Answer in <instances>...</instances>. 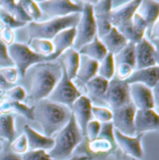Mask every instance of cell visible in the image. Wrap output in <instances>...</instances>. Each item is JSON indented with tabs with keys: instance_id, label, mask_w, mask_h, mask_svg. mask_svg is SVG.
I'll return each mask as SVG.
<instances>
[{
	"instance_id": "f35d334b",
	"label": "cell",
	"mask_w": 159,
	"mask_h": 160,
	"mask_svg": "<svg viewBox=\"0 0 159 160\" xmlns=\"http://www.w3.org/2000/svg\"><path fill=\"white\" fill-rule=\"evenodd\" d=\"M22 160H53L45 150L27 151L21 156Z\"/></svg>"
},
{
	"instance_id": "60d3db41",
	"label": "cell",
	"mask_w": 159,
	"mask_h": 160,
	"mask_svg": "<svg viewBox=\"0 0 159 160\" xmlns=\"http://www.w3.org/2000/svg\"><path fill=\"white\" fill-rule=\"evenodd\" d=\"M0 67L1 68L14 67V64L7 54V46H6L1 40H0Z\"/></svg>"
},
{
	"instance_id": "4fadbf2b",
	"label": "cell",
	"mask_w": 159,
	"mask_h": 160,
	"mask_svg": "<svg viewBox=\"0 0 159 160\" xmlns=\"http://www.w3.org/2000/svg\"><path fill=\"white\" fill-rule=\"evenodd\" d=\"M143 134H138L134 137H128L121 134L119 131L114 128V138L116 144L127 156L134 159H141L143 155L142 148V138Z\"/></svg>"
},
{
	"instance_id": "b9f144b4",
	"label": "cell",
	"mask_w": 159,
	"mask_h": 160,
	"mask_svg": "<svg viewBox=\"0 0 159 160\" xmlns=\"http://www.w3.org/2000/svg\"><path fill=\"white\" fill-rule=\"evenodd\" d=\"M134 70L127 64H119L117 66L115 67V76L114 78H117L119 80H125L127 79L131 73Z\"/></svg>"
},
{
	"instance_id": "74e56055",
	"label": "cell",
	"mask_w": 159,
	"mask_h": 160,
	"mask_svg": "<svg viewBox=\"0 0 159 160\" xmlns=\"http://www.w3.org/2000/svg\"><path fill=\"white\" fill-rule=\"evenodd\" d=\"M4 98H6L7 100H10V101H13V102H22L25 99V91L20 86L13 87L12 88L5 91Z\"/></svg>"
},
{
	"instance_id": "d6a6232c",
	"label": "cell",
	"mask_w": 159,
	"mask_h": 160,
	"mask_svg": "<svg viewBox=\"0 0 159 160\" xmlns=\"http://www.w3.org/2000/svg\"><path fill=\"white\" fill-rule=\"evenodd\" d=\"M22 8L25 11V13L28 15V17L32 20V22H37L42 16V12L40 11L39 8L37 7L36 1H19Z\"/></svg>"
},
{
	"instance_id": "4dcf8cb0",
	"label": "cell",
	"mask_w": 159,
	"mask_h": 160,
	"mask_svg": "<svg viewBox=\"0 0 159 160\" xmlns=\"http://www.w3.org/2000/svg\"><path fill=\"white\" fill-rule=\"evenodd\" d=\"M28 48L35 53L47 57L53 52L51 41L44 39H32L27 43Z\"/></svg>"
},
{
	"instance_id": "f546056e",
	"label": "cell",
	"mask_w": 159,
	"mask_h": 160,
	"mask_svg": "<svg viewBox=\"0 0 159 160\" xmlns=\"http://www.w3.org/2000/svg\"><path fill=\"white\" fill-rule=\"evenodd\" d=\"M110 12L93 15L94 20H95L96 32H97L98 38H102V37H104L106 34L109 33V31L113 27L110 22Z\"/></svg>"
},
{
	"instance_id": "52a82bcc",
	"label": "cell",
	"mask_w": 159,
	"mask_h": 160,
	"mask_svg": "<svg viewBox=\"0 0 159 160\" xmlns=\"http://www.w3.org/2000/svg\"><path fill=\"white\" fill-rule=\"evenodd\" d=\"M62 78L58 82V84L56 85V87L54 88V89L51 91V93L47 99L52 102L65 105L71 109L75 102L80 96H82V94L79 89L77 88V86L73 83V81L68 78L67 74L62 66Z\"/></svg>"
},
{
	"instance_id": "bcb514c9",
	"label": "cell",
	"mask_w": 159,
	"mask_h": 160,
	"mask_svg": "<svg viewBox=\"0 0 159 160\" xmlns=\"http://www.w3.org/2000/svg\"><path fill=\"white\" fill-rule=\"evenodd\" d=\"M0 160H22L21 155L13 153L11 150L3 149L0 152Z\"/></svg>"
},
{
	"instance_id": "277c9868",
	"label": "cell",
	"mask_w": 159,
	"mask_h": 160,
	"mask_svg": "<svg viewBox=\"0 0 159 160\" xmlns=\"http://www.w3.org/2000/svg\"><path fill=\"white\" fill-rule=\"evenodd\" d=\"M80 16L81 13H75L65 17L50 19L42 22H31L28 23L27 26L29 37L28 42L32 39L51 41L56 35H58L62 31L76 27L79 22Z\"/></svg>"
},
{
	"instance_id": "ba28073f",
	"label": "cell",
	"mask_w": 159,
	"mask_h": 160,
	"mask_svg": "<svg viewBox=\"0 0 159 160\" xmlns=\"http://www.w3.org/2000/svg\"><path fill=\"white\" fill-rule=\"evenodd\" d=\"M102 101L108 105L111 110L127 105L131 102L129 97V85L125 83L124 80L113 78L108 83V87Z\"/></svg>"
},
{
	"instance_id": "8fae6325",
	"label": "cell",
	"mask_w": 159,
	"mask_h": 160,
	"mask_svg": "<svg viewBox=\"0 0 159 160\" xmlns=\"http://www.w3.org/2000/svg\"><path fill=\"white\" fill-rule=\"evenodd\" d=\"M158 65V50L143 38L135 44V70Z\"/></svg>"
},
{
	"instance_id": "2e32d148",
	"label": "cell",
	"mask_w": 159,
	"mask_h": 160,
	"mask_svg": "<svg viewBox=\"0 0 159 160\" xmlns=\"http://www.w3.org/2000/svg\"><path fill=\"white\" fill-rule=\"evenodd\" d=\"M75 37H76V27L66 29L56 35L53 38V39L51 40L53 52L52 54L47 57V62H54L55 60L59 59L60 56L64 51L71 48L74 44Z\"/></svg>"
},
{
	"instance_id": "ab89813d",
	"label": "cell",
	"mask_w": 159,
	"mask_h": 160,
	"mask_svg": "<svg viewBox=\"0 0 159 160\" xmlns=\"http://www.w3.org/2000/svg\"><path fill=\"white\" fill-rule=\"evenodd\" d=\"M101 128V123L96 120H91L88 122L86 128V139L87 141H93L97 139Z\"/></svg>"
},
{
	"instance_id": "5b68a950",
	"label": "cell",
	"mask_w": 159,
	"mask_h": 160,
	"mask_svg": "<svg viewBox=\"0 0 159 160\" xmlns=\"http://www.w3.org/2000/svg\"><path fill=\"white\" fill-rule=\"evenodd\" d=\"M7 54L12 61L20 78H23L26 71L33 65L47 62V57L33 52L27 45L22 43H12L7 46Z\"/></svg>"
},
{
	"instance_id": "d590c367",
	"label": "cell",
	"mask_w": 159,
	"mask_h": 160,
	"mask_svg": "<svg viewBox=\"0 0 159 160\" xmlns=\"http://www.w3.org/2000/svg\"><path fill=\"white\" fill-rule=\"evenodd\" d=\"M0 22L3 23L4 27L8 28L10 30L21 28V27H23L25 25V23L19 22L15 21L8 13H7L2 8H0Z\"/></svg>"
},
{
	"instance_id": "cb8c5ba5",
	"label": "cell",
	"mask_w": 159,
	"mask_h": 160,
	"mask_svg": "<svg viewBox=\"0 0 159 160\" xmlns=\"http://www.w3.org/2000/svg\"><path fill=\"white\" fill-rule=\"evenodd\" d=\"M61 64L65 70L67 77L70 80H73L76 78L77 72L79 67L80 55L79 53L75 50L74 48H69L66 51H64L61 56Z\"/></svg>"
},
{
	"instance_id": "c3c4849f",
	"label": "cell",
	"mask_w": 159,
	"mask_h": 160,
	"mask_svg": "<svg viewBox=\"0 0 159 160\" xmlns=\"http://www.w3.org/2000/svg\"><path fill=\"white\" fill-rule=\"evenodd\" d=\"M90 158L87 157V156H85V155H82V156H75V157H72L70 159L68 160H89Z\"/></svg>"
},
{
	"instance_id": "484cf974",
	"label": "cell",
	"mask_w": 159,
	"mask_h": 160,
	"mask_svg": "<svg viewBox=\"0 0 159 160\" xmlns=\"http://www.w3.org/2000/svg\"><path fill=\"white\" fill-rule=\"evenodd\" d=\"M0 8L5 10L7 13H8L15 21L22 23L31 22L32 20L28 17V15L25 13L23 8H22L19 1H0Z\"/></svg>"
},
{
	"instance_id": "9a60e30c",
	"label": "cell",
	"mask_w": 159,
	"mask_h": 160,
	"mask_svg": "<svg viewBox=\"0 0 159 160\" xmlns=\"http://www.w3.org/2000/svg\"><path fill=\"white\" fill-rule=\"evenodd\" d=\"M91 106L92 103L89 99L82 95L73 104L71 111L75 117L76 122L79 128L80 131L83 137L86 138V128L89 121L92 120V114H91Z\"/></svg>"
},
{
	"instance_id": "f1b7e54d",
	"label": "cell",
	"mask_w": 159,
	"mask_h": 160,
	"mask_svg": "<svg viewBox=\"0 0 159 160\" xmlns=\"http://www.w3.org/2000/svg\"><path fill=\"white\" fill-rule=\"evenodd\" d=\"M97 76L101 77L107 81H110L115 76V63H114V55L108 53L105 58L99 62Z\"/></svg>"
},
{
	"instance_id": "f5cc1de1",
	"label": "cell",
	"mask_w": 159,
	"mask_h": 160,
	"mask_svg": "<svg viewBox=\"0 0 159 160\" xmlns=\"http://www.w3.org/2000/svg\"><path fill=\"white\" fill-rule=\"evenodd\" d=\"M133 160H136V159H134V158H133Z\"/></svg>"
},
{
	"instance_id": "d6986e66",
	"label": "cell",
	"mask_w": 159,
	"mask_h": 160,
	"mask_svg": "<svg viewBox=\"0 0 159 160\" xmlns=\"http://www.w3.org/2000/svg\"><path fill=\"white\" fill-rule=\"evenodd\" d=\"M23 134L26 138L29 151L45 150L48 152L54 145V139L47 138L37 132L29 125L23 126Z\"/></svg>"
},
{
	"instance_id": "816d5d0a",
	"label": "cell",
	"mask_w": 159,
	"mask_h": 160,
	"mask_svg": "<svg viewBox=\"0 0 159 160\" xmlns=\"http://www.w3.org/2000/svg\"><path fill=\"white\" fill-rule=\"evenodd\" d=\"M122 160H133V158H125V159H122Z\"/></svg>"
},
{
	"instance_id": "e0dca14e",
	"label": "cell",
	"mask_w": 159,
	"mask_h": 160,
	"mask_svg": "<svg viewBox=\"0 0 159 160\" xmlns=\"http://www.w3.org/2000/svg\"><path fill=\"white\" fill-rule=\"evenodd\" d=\"M141 0H133L112 9L110 12V22L113 27L117 28L121 25L130 22L136 12Z\"/></svg>"
},
{
	"instance_id": "7c38bea8",
	"label": "cell",
	"mask_w": 159,
	"mask_h": 160,
	"mask_svg": "<svg viewBox=\"0 0 159 160\" xmlns=\"http://www.w3.org/2000/svg\"><path fill=\"white\" fill-rule=\"evenodd\" d=\"M130 102L137 110H148L155 108L153 91L146 86L135 83L129 85Z\"/></svg>"
},
{
	"instance_id": "7402d4cb",
	"label": "cell",
	"mask_w": 159,
	"mask_h": 160,
	"mask_svg": "<svg viewBox=\"0 0 159 160\" xmlns=\"http://www.w3.org/2000/svg\"><path fill=\"white\" fill-rule=\"evenodd\" d=\"M99 39L106 48L107 52L113 55L117 54L128 43V41L115 27H112L108 34Z\"/></svg>"
},
{
	"instance_id": "ffe728a7",
	"label": "cell",
	"mask_w": 159,
	"mask_h": 160,
	"mask_svg": "<svg viewBox=\"0 0 159 160\" xmlns=\"http://www.w3.org/2000/svg\"><path fill=\"white\" fill-rule=\"evenodd\" d=\"M136 13L145 22L147 29L151 28L156 22L158 21L159 2L158 1H141Z\"/></svg>"
},
{
	"instance_id": "6da1fadb",
	"label": "cell",
	"mask_w": 159,
	"mask_h": 160,
	"mask_svg": "<svg viewBox=\"0 0 159 160\" xmlns=\"http://www.w3.org/2000/svg\"><path fill=\"white\" fill-rule=\"evenodd\" d=\"M30 81L27 102H37L47 99L62 78V68L59 62H41L31 66L25 73Z\"/></svg>"
},
{
	"instance_id": "4316f807",
	"label": "cell",
	"mask_w": 159,
	"mask_h": 160,
	"mask_svg": "<svg viewBox=\"0 0 159 160\" xmlns=\"http://www.w3.org/2000/svg\"><path fill=\"white\" fill-rule=\"evenodd\" d=\"M15 133L14 117L11 114L0 115V140L11 143L15 140Z\"/></svg>"
},
{
	"instance_id": "7a4b0ae2",
	"label": "cell",
	"mask_w": 159,
	"mask_h": 160,
	"mask_svg": "<svg viewBox=\"0 0 159 160\" xmlns=\"http://www.w3.org/2000/svg\"><path fill=\"white\" fill-rule=\"evenodd\" d=\"M34 120H36L42 128L43 135L47 138L62 130L69 122L72 111L65 105L59 104L43 99L35 102Z\"/></svg>"
},
{
	"instance_id": "ee69618b",
	"label": "cell",
	"mask_w": 159,
	"mask_h": 160,
	"mask_svg": "<svg viewBox=\"0 0 159 160\" xmlns=\"http://www.w3.org/2000/svg\"><path fill=\"white\" fill-rule=\"evenodd\" d=\"M148 36L151 41H149L157 50H158V21L154 23V25L148 29Z\"/></svg>"
},
{
	"instance_id": "7bdbcfd3",
	"label": "cell",
	"mask_w": 159,
	"mask_h": 160,
	"mask_svg": "<svg viewBox=\"0 0 159 160\" xmlns=\"http://www.w3.org/2000/svg\"><path fill=\"white\" fill-rule=\"evenodd\" d=\"M0 73L4 77V78L7 80V82H8L9 84H12V85H14L19 78V75H18V72L15 67L1 68Z\"/></svg>"
},
{
	"instance_id": "681fc988",
	"label": "cell",
	"mask_w": 159,
	"mask_h": 160,
	"mask_svg": "<svg viewBox=\"0 0 159 160\" xmlns=\"http://www.w3.org/2000/svg\"><path fill=\"white\" fill-rule=\"evenodd\" d=\"M4 28H5V27H4V25H3V23H2V22H0V33L2 32V30H3Z\"/></svg>"
},
{
	"instance_id": "ac0fdd59",
	"label": "cell",
	"mask_w": 159,
	"mask_h": 160,
	"mask_svg": "<svg viewBox=\"0 0 159 160\" xmlns=\"http://www.w3.org/2000/svg\"><path fill=\"white\" fill-rule=\"evenodd\" d=\"M159 80V66L149 67L145 69L134 70L131 75L125 79V83L127 85L140 83L146 86L149 88H154L157 84Z\"/></svg>"
},
{
	"instance_id": "603a6c76",
	"label": "cell",
	"mask_w": 159,
	"mask_h": 160,
	"mask_svg": "<svg viewBox=\"0 0 159 160\" xmlns=\"http://www.w3.org/2000/svg\"><path fill=\"white\" fill-rule=\"evenodd\" d=\"M98 66L99 62L97 61L80 55L79 67L77 72L75 79H77V81L78 80V82L82 83L85 86L87 82H88L89 80L97 76Z\"/></svg>"
},
{
	"instance_id": "30bf717a",
	"label": "cell",
	"mask_w": 159,
	"mask_h": 160,
	"mask_svg": "<svg viewBox=\"0 0 159 160\" xmlns=\"http://www.w3.org/2000/svg\"><path fill=\"white\" fill-rule=\"evenodd\" d=\"M136 108L132 102L127 103L117 109L111 110L112 112V124L115 129L119 131L121 134L134 137L136 136L134 128V116Z\"/></svg>"
},
{
	"instance_id": "f6af8a7d",
	"label": "cell",
	"mask_w": 159,
	"mask_h": 160,
	"mask_svg": "<svg viewBox=\"0 0 159 160\" xmlns=\"http://www.w3.org/2000/svg\"><path fill=\"white\" fill-rule=\"evenodd\" d=\"M0 40L6 45V46H9L13 43L14 40V34L13 31L8 29V28H4L2 30V32L0 33Z\"/></svg>"
},
{
	"instance_id": "f907efd6",
	"label": "cell",
	"mask_w": 159,
	"mask_h": 160,
	"mask_svg": "<svg viewBox=\"0 0 159 160\" xmlns=\"http://www.w3.org/2000/svg\"><path fill=\"white\" fill-rule=\"evenodd\" d=\"M2 150H3V145H2V144L0 143V152H1Z\"/></svg>"
},
{
	"instance_id": "9c48e42d",
	"label": "cell",
	"mask_w": 159,
	"mask_h": 160,
	"mask_svg": "<svg viewBox=\"0 0 159 160\" xmlns=\"http://www.w3.org/2000/svg\"><path fill=\"white\" fill-rule=\"evenodd\" d=\"M40 11L45 13L47 17L61 18L69 16L75 13H81L83 10L82 2H73L66 0H47L36 1Z\"/></svg>"
},
{
	"instance_id": "8992f818",
	"label": "cell",
	"mask_w": 159,
	"mask_h": 160,
	"mask_svg": "<svg viewBox=\"0 0 159 160\" xmlns=\"http://www.w3.org/2000/svg\"><path fill=\"white\" fill-rule=\"evenodd\" d=\"M96 36L97 32L92 6L89 1H85L83 2V10L79 22L76 26V37L72 48L78 51L83 46L91 42Z\"/></svg>"
},
{
	"instance_id": "7dc6e473",
	"label": "cell",
	"mask_w": 159,
	"mask_h": 160,
	"mask_svg": "<svg viewBox=\"0 0 159 160\" xmlns=\"http://www.w3.org/2000/svg\"><path fill=\"white\" fill-rule=\"evenodd\" d=\"M13 87H14V85L9 84L8 82H7V80L4 78V77L0 73V91L1 92L7 91V90H8L10 88H12Z\"/></svg>"
},
{
	"instance_id": "e575fe53",
	"label": "cell",
	"mask_w": 159,
	"mask_h": 160,
	"mask_svg": "<svg viewBox=\"0 0 159 160\" xmlns=\"http://www.w3.org/2000/svg\"><path fill=\"white\" fill-rule=\"evenodd\" d=\"M91 114L92 117L96 121L99 123H106L112 121V112L111 110L103 107H98V106H91Z\"/></svg>"
},
{
	"instance_id": "3957f363",
	"label": "cell",
	"mask_w": 159,
	"mask_h": 160,
	"mask_svg": "<svg viewBox=\"0 0 159 160\" xmlns=\"http://www.w3.org/2000/svg\"><path fill=\"white\" fill-rule=\"evenodd\" d=\"M83 139L84 137L72 113L69 122L57 133L54 139V145L47 154L53 160L70 159L75 149L82 142Z\"/></svg>"
},
{
	"instance_id": "d4e9b609",
	"label": "cell",
	"mask_w": 159,
	"mask_h": 160,
	"mask_svg": "<svg viewBox=\"0 0 159 160\" xmlns=\"http://www.w3.org/2000/svg\"><path fill=\"white\" fill-rule=\"evenodd\" d=\"M77 52L79 53V55L86 56L89 59L97 61L98 62H101L108 54L106 48L102 44V42L100 41L97 36L93 38L91 42L83 46Z\"/></svg>"
},
{
	"instance_id": "1f68e13d",
	"label": "cell",
	"mask_w": 159,
	"mask_h": 160,
	"mask_svg": "<svg viewBox=\"0 0 159 160\" xmlns=\"http://www.w3.org/2000/svg\"><path fill=\"white\" fill-rule=\"evenodd\" d=\"M87 148L91 153L97 155V154L109 153L110 151L115 149L116 146L114 144H112L108 141L101 140V139H95L93 141H88L87 142Z\"/></svg>"
},
{
	"instance_id": "8d00e7d4",
	"label": "cell",
	"mask_w": 159,
	"mask_h": 160,
	"mask_svg": "<svg viewBox=\"0 0 159 160\" xmlns=\"http://www.w3.org/2000/svg\"><path fill=\"white\" fill-rule=\"evenodd\" d=\"M10 150L13 153H15L17 155H21V156L27 152L28 145H27L26 138L23 133L10 143Z\"/></svg>"
},
{
	"instance_id": "836d02e7",
	"label": "cell",
	"mask_w": 159,
	"mask_h": 160,
	"mask_svg": "<svg viewBox=\"0 0 159 160\" xmlns=\"http://www.w3.org/2000/svg\"><path fill=\"white\" fill-rule=\"evenodd\" d=\"M97 139L108 141L112 144L117 146L115 138H114V127L111 121L106 122V123H101V128H100V131H99Z\"/></svg>"
},
{
	"instance_id": "44dd1931",
	"label": "cell",
	"mask_w": 159,
	"mask_h": 160,
	"mask_svg": "<svg viewBox=\"0 0 159 160\" xmlns=\"http://www.w3.org/2000/svg\"><path fill=\"white\" fill-rule=\"evenodd\" d=\"M109 81L101 78V77H94L92 79L85 84V89L87 93V97L89 99L91 102H102V99L108 87Z\"/></svg>"
},
{
	"instance_id": "83f0119b",
	"label": "cell",
	"mask_w": 159,
	"mask_h": 160,
	"mask_svg": "<svg viewBox=\"0 0 159 160\" xmlns=\"http://www.w3.org/2000/svg\"><path fill=\"white\" fill-rule=\"evenodd\" d=\"M114 63L115 67L119 64H127L135 70V44L128 42L121 51L114 55Z\"/></svg>"
},
{
	"instance_id": "5bb4252c",
	"label": "cell",
	"mask_w": 159,
	"mask_h": 160,
	"mask_svg": "<svg viewBox=\"0 0 159 160\" xmlns=\"http://www.w3.org/2000/svg\"><path fill=\"white\" fill-rule=\"evenodd\" d=\"M134 128L136 135L147 131L158 130L159 117L155 109L136 110L134 116Z\"/></svg>"
}]
</instances>
